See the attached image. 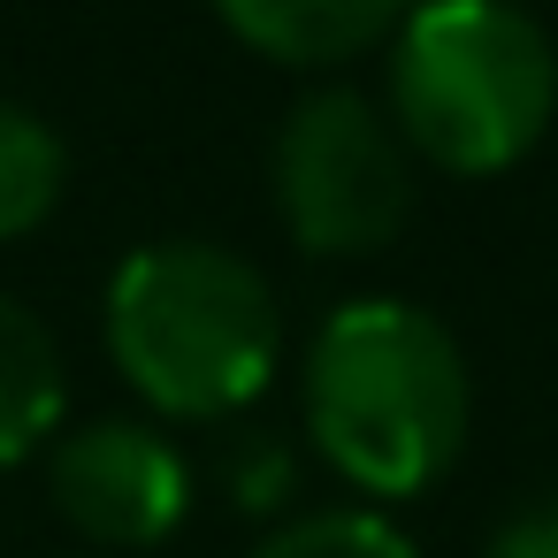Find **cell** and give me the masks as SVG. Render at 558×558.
<instances>
[{"mask_svg":"<svg viewBox=\"0 0 558 558\" xmlns=\"http://www.w3.org/2000/svg\"><path fill=\"white\" fill-rule=\"evenodd\" d=\"M253 558H421V550L405 543L398 520H383L367 505H329V512L283 520Z\"/></svg>","mask_w":558,"mask_h":558,"instance_id":"cell-9","label":"cell"},{"mask_svg":"<svg viewBox=\"0 0 558 558\" xmlns=\"http://www.w3.org/2000/svg\"><path fill=\"white\" fill-rule=\"evenodd\" d=\"M215 16L283 70H344L413 16V0H215Z\"/></svg>","mask_w":558,"mask_h":558,"instance_id":"cell-6","label":"cell"},{"mask_svg":"<svg viewBox=\"0 0 558 558\" xmlns=\"http://www.w3.org/2000/svg\"><path fill=\"white\" fill-rule=\"evenodd\" d=\"M47 497L85 543H100V558L154 550L192 512V459L161 421L100 413L47 444Z\"/></svg>","mask_w":558,"mask_h":558,"instance_id":"cell-5","label":"cell"},{"mask_svg":"<svg viewBox=\"0 0 558 558\" xmlns=\"http://www.w3.org/2000/svg\"><path fill=\"white\" fill-rule=\"evenodd\" d=\"M474 421L459 337L413 299H352L306 344V436L367 505L436 489Z\"/></svg>","mask_w":558,"mask_h":558,"instance_id":"cell-1","label":"cell"},{"mask_svg":"<svg viewBox=\"0 0 558 558\" xmlns=\"http://www.w3.org/2000/svg\"><path fill=\"white\" fill-rule=\"evenodd\" d=\"M268 177L291 245L314 260H367L413 215V146L390 108L352 85H314L283 116Z\"/></svg>","mask_w":558,"mask_h":558,"instance_id":"cell-4","label":"cell"},{"mask_svg":"<svg viewBox=\"0 0 558 558\" xmlns=\"http://www.w3.org/2000/svg\"><path fill=\"white\" fill-rule=\"evenodd\" d=\"M116 375L161 421H238L276 383L283 314L268 276L215 238L138 245L100 299Z\"/></svg>","mask_w":558,"mask_h":558,"instance_id":"cell-2","label":"cell"},{"mask_svg":"<svg viewBox=\"0 0 558 558\" xmlns=\"http://www.w3.org/2000/svg\"><path fill=\"white\" fill-rule=\"evenodd\" d=\"M482 558H558V497H535V505L505 512Z\"/></svg>","mask_w":558,"mask_h":558,"instance_id":"cell-11","label":"cell"},{"mask_svg":"<svg viewBox=\"0 0 558 558\" xmlns=\"http://www.w3.org/2000/svg\"><path fill=\"white\" fill-rule=\"evenodd\" d=\"M70 192V146L47 116L16 108V100H0V245H16L32 230L54 222Z\"/></svg>","mask_w":558,"mask_h":558,"instance_id":"cell-8","label":"cell"},{"mask_svg":"<svg viewBox=\"0 0 558 558\" xmlns=\"http://www.w3.org/2000/svg\"><path fill=\"white\" fill-rule=\"evenodd\" d=\"M62 405H70V375L54 329L24 299L0 291V474L62 436Z\"/></svg>","mask_w":558,"mask_h":558,"instance_id":"cell-7","label":"cell"},{"mask_svg":"<svg viewBox=\"0 0 558 558\" xmlns=\"http://www.w3.org/2000/svg\"><path fill=\"white\" fill-rule=\"evenodd\" d=\"M383 108L413 161L497 177L527 161L558 116V54L520 0H413L390 32Z\"/></svg>","mask_w":558,"mask_h":558,"instance_id":"cell-3","label":"cell"},{"mask_svg":"<svg viewBox=\"0 0 558 558\" xmlns=\"http://www.w3.org/2000/svg\"><path fill=\"white\" fill-rule=\"evenodd\" d=\"M291 489H299V459H291L283 436H268V428L230 436V451H222V497L238 512H276V505H291Z\"/></svg>","mask_w":558,"mask_h":558,"instance_id":"cell-10","label":"cell"}]
</instances>
